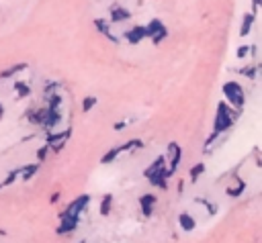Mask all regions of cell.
<instances>
[{
    "instance_id": "6da1fadb",
    "label": "cell",
    "mask_w": 262,
    "mask_h": 243,
    "mask_svg": "<svg viewBox=\"0 0 262 243\" xmlns=\"http://www.w3.org/2000/svg\"><path fill=\"white\" fill-rule=\"evenodd\" d=\"M236 116H238V114L229 109L227 102H219V106H217V114H215V127H213V133L219 135L221 131L229 129L231 125H234Z\"/></svg>"
},
{
    "instance_id": "7a4b0ae2",
    "label": "cell",
    "mask_w": 262,
    "mask_h": 243,
    "mask_svg": "<svg viewBox=\"0 0 262 243\" xmlns=\"http://www.w3.org/2000/svg\"><path fill=\"white\" fill-rule=\"evenodd\" d=\"M88 202H90V196L88 194H82V196H78L70 207H68L62 215H60V219H72V221H78V217L82 215V211L88 207Z\"/></svg>"
},
{
    "instance_id": "3957f363",
    "label": "cell",
    "mask_w": 262,
    "mask_h": 243,
    "mask_svg": "<svg viewBox=\"0 0 262 243\" xmlns=\"http://www.w3.org/2000/svg\"><path fill=\"white\" fill-rule=\"evenodd\" d=\"M223 94H226V98L236 106V109H242L244 106V90H242V86L238 82H226L223 84Z\"/></svg>"
},
{
    "instance_id": "277c9868",
    "label": "cell",
    "mask_w": 262,
    "mask_h": 243,
    "mask_svg": "<svg viewBox=\"0 0 262 243\" xmlns=\"http://www.w3.org/2000/svg\"><path fill=\"white\" fill-rule=\"evenodd\" d=\"M145 29V37H152V41L154 43H162L164 39H166L168 31H166V27H164L162 21H158V18H154V21L148 25V27H143Z\"/></svg>"
},
{
    "instance_id": "5b68a950",
    "label": "cell",
    "mask_w": 262,
    "mask_h": 243,
    "mask_svg": "<svg viewBox=\"0 0 262 243\" xmlns=\"http://www.w3.org/2000/svg\"><path fill=\"white\" fill-rule=\"evenodd\" d=\"M164 168H166V158L160 155V158L154 160V163L143 174H145V178H148L150 182H154V180H158V178H166V170H164Z\"/></svg>"
},
{
    "instance_id": "8992f818",
    "label": "cell",
    "mask_w": 262,
    "mask_h": 243,
    "mask_svg": "<svg viewBox=\"0 0 262 243\" xmlns=\"http://www.w3.org/2000/svg\"><path fill=\"white\" fill-rule=\"evenodd\" d=\"M168 158H170V166H168V170H166V178L172 176V174L176 172L178 163H180V160H182V149H180L178 143H168Z\"/></svg>"
},
{
    "instance_id": "52a82bcc",
    "label": "cell",
    "mask_w": 262,
    "mask_h": 243,
    "mask_svg": "<svg viewBox=\"0 0 262 243\" xmlns=\"http://www.w3.org/2000/svg\"><path fill=\"white\" fill-rule=\"evenodd\" d=\"M140 207H141L143 217H152L154 207H156V196H154V194H141L140 196Z\"/></svg>"
},
{
    "instance_id": "ba28073f",
    "label": "cell",
    "mask_w": 262,
    "mask_h": 243,
    "mask_svg": "<svg viewBox=\"0 0 262 243\" xmlns=\"http://www.w3.org/2000/svg\"><path fill=\"white\" fill-rule=\"evenodd\" d=\"M62 121V114H60V111H50V109H45V113H43V121H41V125H45L47 129H53L57 123Z\"/></svg>"
},
{
    "instance_id": "9c48e42d",
    "label": "cell",
    "mask_w": 262,
    "mask_h": 243,
    "mask_svg": "<svg viewBox=\"0 0 262 243\" xmlns=\"http://www.w3.org/2000/svg\"><path fill=\"white\" fill-rule=\"evenodd\" d=\"M178 225H180V229L184 233H191V231H195L197 221H195V217H192V215H189V212H180V215H178Z\"/></svg>"
},
{
    "instance_id": "30bf717a",
    "label": "cell",
    "mask_w": 262,
    "mask_h": 243,
    "mask_svg": "<svg viewBox=\"0 0 262 243\" xmlns=\"http://www.w3.org/2000/svg\"><path fill=\"white\" fill-rule=\"evenodd\" d=\"M129 16H131V13L125 11V8L119 6V4H115L111 8V23H123V21H127Z\"/></svg>"
},
{
    "instance_id": "8fae6325",
    "label": "cell",
    "mask_w": 262,
    "mask_h": 243,
    "mask_svg": "<svg viewBox=\"0 0 262 243\" xmlns=\"http://www.w3.org/2000/svg\"><path fill=\"white\" fill-rule=\"evenodd\" d=\"M125 37H127L129 43H140L141 39L145 37V29H143V27H133L131 31L125 33Z\"/></svg>"
},
{
    "instance_id": "7c38bea8",
    "label": "cell",
    "mask_w": 262,
    "mask_h": 243,
    "mask_svg": "<svg viewBox=\"0 0 262 243\" xmlns=\"http://www.w3.org/2000/svg\"><path fill=\"white\" fill-rule=\"evenodd\" d=\"M70 129L68 131H62V133H52L47 135V145H53V143H60V141H68V137H70Z\"/></svg>"
},
{
    "instance_id": "4fadbf2b",
    "label": "cell",
    "mask_w": 262,
    "mask_h": 243,
    "mask_svg": "<svg viewBox=\"0 0 262 243\" xmlns=\"http://www.w3.org/2000/svg\"><path fill=\"white\" fill-rule=\"evenodd\" d=\"M94 27L99 29V31H101L105 37H109L111 41L117 43V37H113V35H111V31H109V25H106V21H103V18H96V21H94Z\"/></svg>"
},
{
    "instance_id": "5bb4252c",
    "label": "cell",
    "mask_w": 262,
    "mask_h": 243,
    "mask_svg": "<svg viewBox=\"0 0 262 243\" xmlns=\"http://www.w3.org/2000/svg\"><path fill=\"white\" fill-rule=\"evenodd\" d=\"M37 170H39V163H29V166L21 168V178L27 182V180H31V176H35Z\"/></svg>"
},
{
    "instance_id": "9a60e30c",
    "label": "cell",
    "mask_w": 262,
    "mask_h": 243,
    "mask_svg": "<svg viewBox=\"0 0 262 243\" xmlns=\"http://www.w3.org/2000/svg\"><path fill=\"white\" fill-rule=\"evenodd\" d=\"M252 21H254V15L248 13L244 16V23H242V29H240V37H246L250 33V29H252Z\"/></svg>"
},
{
    "instance_id": "2e32d148",
    "label": "cell",
    "mask_w": 262,
    "mask_h": 243,
    "mask_svg": "<svg viewBox=\"0 0 262 243\" xmlns=\"http://www.w3.org/2000/svg\"><path fill=\"white\" fill-rule=\"evenodd\" d=\"M119 153H121V147H113V149H109V153H105V155H103L101 162H103V163H111L113 160H117V158H119Z\"/></svg>"
},
{
    "instance_id": "e0dca14e",
    "label": "cell",
    "mask_w": 262,
    "mask_h": 243,
    "mask_svg": "<svg viewBox=\"0 0 262 243\" xmlns=\"http://www.w3.org/2000/svg\"><path fill=\"white\" fill-rule=\"evenodd\" d=\"M111 202H113V196H111V194H105V198L101 202V215L103 217H106L111 212Z\"/></svg>"
},
{
    "instance_id": "ac0fdd59",
    "label": "cell",
    "mask_w": 262,
    "mask_h": 243,
    "mask_svg": "<svg viewBox=\"0 0 262 243\" xmlns=\"http://www.w3.org/2000/svg\"><path fill=\"white\" fill-rule=\"evenodd\" d=\"M27 67V64H17V65H11L8 70H4L2 74H0V78H11L13 74H17V72H21V70H25Z\"/></svg>"
},
{
    "instance_id": "d6986e66",
    "label": "cell",
    "mask_w": 262,
    "mask_h": 243,
    "mask_svg": "<svg viewBox=\"0 0 262 243\" xmlns=\"http://www.w3.org/2000/svg\"><path fill=\"white\" fill-rule=\"evenodd\" d=\"M15 90H17V96L18 98H25V96L31 92V88H29V86L25 84V82H18V84H15Z\"/></svg>"
},
{
    "instance_id": "ffe728a7",
    "label": "cell",
    "mask_w": 262,
    "mask_h": 243,
    "mask_svg": "<svg viewBox=\"0 0 262 243\" xmlns=\"http://www.w3.org/2000/svg\"><path fill=\"white\" fill-rule=\"evenodd\" d=\"M203 172H205V166H203V163H197V166H192V168H191V180L197 182V178L201 176Z\"/></svg>"
},
{
    "instance_id": "44dd1931",
    "label": "cell",
    "mask_w": 262,
    "mask_h": 243,
    "mask_svg": "<svg viewBox=\"0 0 262 243\" xmlns=\"http://www.w3.org/2000/svg\"><path fill=\"white\" fill-rule=\"evenodd\" d=\"M96 102H99V100H96L94 96H86V98L82 100V111H84V113H88V111L92 109V106H94Z\"/></svg>"
},
{
    "instance_id": "7402d4cb",
    "label": "cell",
    "mask_w": 262,
    "mask_h": 243,
    "mask_svg": "<svg viewBox=\"0 0 262 243\" xmlns=\"http://www.w3.org/2000/svg\"><path fill=\"white\" fill-rule=\"evenodd\" d=\"M197 202H199V205H205L211 215H215V212H217V207H215V205H211V202H207L205 198H197Z\"/></svg>"
},
{
    "instance_id": "603a6c76",
    "label": "cell",
    "mask_w": 262,
    "mask_h": 243,
    "mask_svg": "<svg viewBox=\"0 0 262 243\" xmlns=\"http://www.w3.org/2000/svg\"><path fill=\"white\" fill-rule=\"evenodd\" d=\"M242 76H248V78H254L256 76V67H242V70H238Z\"/></svg>"
},
{
    "instance_id": "cb8c5ba5",
    "label": "cell",
    "mask_w": 262,
    "mask_h": 243,
    "mask_svg": "<svg viewBox=\"0 0 262 243\" xmlns=\"http://www.w3.org/2000/svg\"><path fill=\"white\" fill-rule=\"evenodd\" d=\"M244 186H246V184H244V182H240V186H238V188H227V194H229V196H238V194L244 190Z\"/></svg>"
},
{
    "instance_id": "d4e9b609",
    "label": "cell",
    "mask_w": 262,
    "mask_h": 243,
    "mask_svg": "<svg viewBox=\"0 0 262 243\" xmlns=\"http://www.w3.org/2000/svg\"><path fill=\"white\" fill-rule=\"evenodd\" d=\"M47 151H50V145H43V147H39V149H37V158H39V162H43V160H45Z\"/></svg>"
},
{
    "instance_id": "484cf974",
    "label": "cell",
    "mask_w": 262,
    "mask_h": 243,
    "mask_svg": "<svg viewBox=\"0 0 262 243\" xmlns=\"http://www.w3.org/2000/svg\"><path fill=\"white\" fill-rule=\"evenodd\" d=\"M248 51H250V47H248V45H246V47H240V49H238V57H246Z\"/></svg>"
},
{
    "instance_id": "4316f807",
    "label": "cell",
    "mask_w": 262,
    "mask_h": 243,
    "mask_svg": "<svg viewBox=\"0 0 262 243\" xmlns=\"http://www.w3.org/2000/svg\"><path fill=\"white\" fill-rule=\"evenodd\" d=\"M252 2H254V4H252V15H254V13H256V8L260 6V0H252Z\"/></svg>"
},
{
    "instance_id": "83f0119b",
    "label": "cell",
    "mask_w": 262,
    "mask_h": 243,
    "mask_svg": "<svg viewBox=\"0 0 262 243\" xmlns=\"http://www.w3.org/2000/svg\"><path fill=\"white\" fill-rule=\"evenodd\" d=\"M4 114V109H2V104H0V116H2Z\"/></svg>"
}]
</instances>
